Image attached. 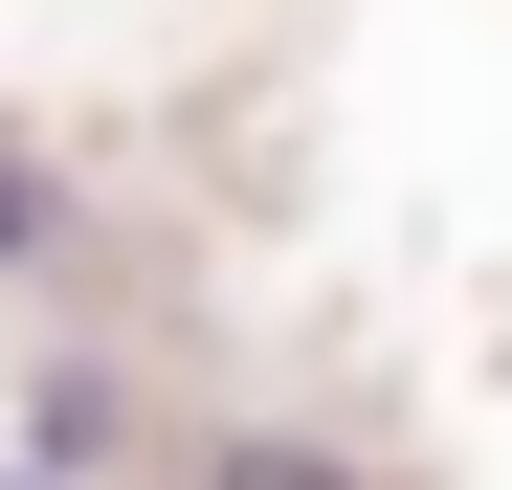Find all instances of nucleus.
<instances>
[{
  "label": "nucleus",
  "instance_id": "1",
  "mask_svg": "<svg viewBox=\"0 0 512 490\" xmlns=\"http://www.w3.org/2000/svg\"><path fill=\"white\" fill-rule=\"evenodd\" d=\"M201 490H357V468H334V446H223Z\"/></svg>",
  "mask_w": 512,
  "mask_h": 490
},
{
  "label": "nucleus",
  "instance_id": "2",
  "mask_svg": "<svg viewBox=\"0 0 512 490\" xmlns=\"http://www.w3.org/2000/svg\"><path fill=\"white\" fill-rule=\"evenodd\" d=\"M23 223H45V201H23V179H0V245H23Z\"/></svg>",
  "mask_w": 512,
  "mask_h": 490
}]
</instances>
